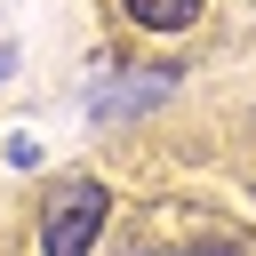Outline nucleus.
I'll return each mask as SVG.
<instances>
[{
    "mask_svg": "<svg viewBox=\"0 0 256 256\" xmlns=\"http://www.w3.org/2000/svg\"><path fill=\"white\" fill-rule=\"evenodd\" d=\"M104 208H112V192H104L96 176H72V184L48 200L40 256H88V248H96V232H104Z\"/></svg>",
    "mask_w": 256,
    "mask_h": 256,
    "instance_id": "nucleus-1",
    "label": "nucleus"
},
{
    "mask_svg": "<svg viewBox=\"0 0 256 256\" xmlns=\"http://www.w3.org/2000/svg\"><path fill=\"white\" fill-rule=\"evenodd\" d=\"M120 8H128L144 32H184V24L200 16V0H120Z\"/></svg>",
    "mask_w": 256,
    "mask_h": 256,
    "instance_id": "nucleus-2",
    "label": "nucleus"
},
{
    "mask_svg": "<svg viewBox=\"0 0 256 256\" xmlns=\"http://www.w3.org/2000/svg\"><path fill=\"white\" fill-rule=\"evenodd\" d=\"M184 256H232V248H184Z\"/></svg>",
    "mask_w": 256,
    "mask_h": 256,
    "instance_id": "nucleus-3",
    "label": "nucleus"
},
{
    "mask_svg": "<svg viewBox=\"0 0 256 256\" xmlns=\"http://www.w3.org/2000/svg\"><path fill=\"white\" fill-rule=\"evenodd\" d=\"M8 64H16V56H8V48H0V72H8Z\"/></svg>",
    "mask_w": 256,
    "mask_h": 256,
    "instance_id": "nucleus-4",
    "label": "nucleus"
}]
</instances>
